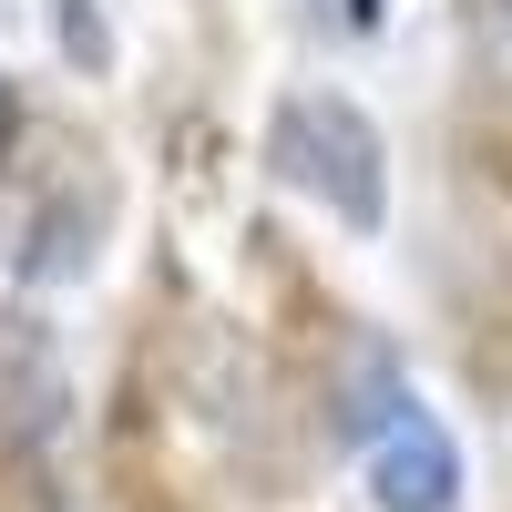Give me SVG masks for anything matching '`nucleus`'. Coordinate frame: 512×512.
Wrapping results in <instances>:
<instances>
[{"mask_svg":"<svg viewBox=\"0 0 512 512\" xmlns=\"http://www.w3.org/2000/svg\"><path fill=\"white\" fill-rule=\"evenodd\" d=\"M62 420V369H52V338L31 318H0V461H21L41 431Z\"/></svg>","mask_w":512,"mask_h":512,"instance_id":"7ed1b4c3","label":"nucleus"},{"mask_svg":"<svg viewBox=\"0 0 512 512\" xmlns=\"http://www.w3.org/2000/svg\"><path fill=\"white\" fill-rule=\"evenodd\" d=\"M369 502L379 512H461V441L431 410H390V431L369 441Z\"/></svg>","mask_w":512,"mask_h":512,"instance_id":"f03ea898","label":"nucleus"},{"mask_svg":"<svg viewBox=\"0 0 512 512\" xmlns=\"http://www.w3.org/2000/svg\"><path fill=\"white\" fill-rule=\"evenodd\" d=\"M267 164H277L287 195L328 205V216L359 226V236L390 216V154H379V123H369L359 103H338V93H297V103H277V123H267Z\"/></svg>","mask_w":512,"mask_h":512,"instance_id":"f257e3e1","label":"nucleus"},{"mask_svg":"<svg viewBox=\"0 0 512 512\" xmlns=\"http://www.w3.org/2000/svg\"><path fill=\"white\" fill-rule=\"evenodd\" d=\"M338 21H349V31H379V0H338Z\"/></svg>","mask_w":512,"mask_h":512,"instance_id":"39448f33","label":"nucleus"},{"mask_svg":"<svg viewBox=\"0 0 512 512\" xmlns=\"http://www.w3.org/2000/svg\"><path fill=\"white\" fill-rule=\"evenodd\" d=\"M482 41H492V62L512 72V0H492V11H482Z\"/></svg>","mask_w":512,"mask_h":512,"instance_id":"20e7f679","label":"nucleus"},{"mask_svg":"<svg viewBox=\"0 0 512 512\" xmlns=\"http://www.w3.org/2000/svg\"><path fill=\"white\" fill-rule=\"evenodd\" d=\"M0 134H11V82H0Z\"/></svg>","mask_w":512,"mask_h":512,"instance_id":"423d86ee","label":"nucleus"}]
</instances>
